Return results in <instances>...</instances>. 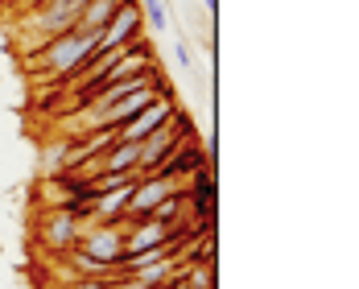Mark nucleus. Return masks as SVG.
<instances>
[{"label":"nucleus","instance_id":"10","mask_svg":"<svg viewBox=\"0 0 359 289\" xmlns=\"http://www.w3.org/2000/svg\"><path fill=\"white\" fill-rule=\"evenodd\" d=\"M174 215H182V190L165 194V199L149 211V219H153V223H161V227H174Z\"/></svg>","mask_w":359,"mask_h":289},{"label":"nucleus","instance_id":"2","mask_svg":"<svg viewBox=\"0 0 359 289\" xmlns=\"http://www.w3.org/2000/svg\"><path fill=\"white\" fill-rule=\"evenodd\" d=\"M182 137H190V124H186V116L174 112V120L170 124H161L157 133H149L141 144V153H137V174H153V170H161L174 153H178Z\"/></svg>","mask_w":359,"mask_h":289},{"label":"nucleus","instance_id":"11","mask_svg":"<svg viewBox=\"0 0 359 289\" xmlns=\"http://www.w3.org/2000/svg\"><path fill=\"white\" fill-rule=\"evenodd\" d=\"M174 285H182V289H215V273H211L207 264H198L190 277H182V281H174Z\"/></svg>","mask_w":359,"mask_h":289},{"label":"nucleus","instance_id":"1","mask_svg":"<svg viewBox=\"0 0 359 289\" xmlns=\"http://www.w3.org/2000/svg\"><path fill=\"white\" fill-rule=\"evenodd\" d=\"M100 50V34L91 29H67V34L50 37L41 46V67L54 74L58 83H71L74 74L87 67V58Z\"/></svg>","mask_w":359,"mask_h":289},{"label":"nucleus","instance_id":"5","mask_svg":"<svg viewBox=\"0 0 359 289\" xmlns=\"http://www.w3.org/2000/svg\"><path fill=\"white\" fill-rule=\"evenodd\" d=\"M178 190V178H170V174H141L137 186H133V194H128V207H124V219H144L165 194H174Z\"/></svg>","mask_w":359,"mask_h":289},{"label":"nucleus","instance_id":"3","mask_svg":"<svg viewBox=\"0 0 359 289\" xmlns=\"http://www.w3.org/2000/svg\"><path fill=\"white\" fill-rule=\"evenodd\" d=\"M74 248L95 256V260H104L111 273H116L120 269V256H124V223H100V227H91L87 236H79Z\"/></svg>","mask_w":359,"mask_h":289},{"label":"nucleus","instance_id":"9","mask_svg":"<svg viewBox=\"0 0 359 289\" xmlns=\"http://www.w3.org/2000/svg\"><path fill=\"white\" fill-rule=\"evenodd\" d=\"M141 17L149 21L153 34H165V29H170V8H165V0H141Z\"/></svg>","mask_w":359,"mask_h":289},{"label":"nucleus","instance_id":"13","mask_svg":"<svg viewBox=\"0 0 359 289\" xmlns=\"http://www.w3.org/2000/svg\"><path fill=\"white\" fill-rule=\"evenodd\" d=\"M203 8H207V13L215 17V13H219V0H203Z\"/></svg>","mask_w":359,"mask_h":289},{"label":"nucleus","instance_id":"12","mask_svg":"<svg viewBox=\"0 0 359 289\" xmlns=\"http://www.w3.org/2000/svg\"><path fill=\"white\" fill-rule=\"evenodd\" d=\"M174 58H178L182 71H194V54H190V46H186V37L178 34V46H174Z\"/></svg>","mask_w":359,"mask_h":289},{"label":"nucleus","instance_id":"4","mask_svg":"<svg viewBox=\"0 0 359 289\" xmlns=\"http://www.w3.org/2000/svg\"><path fill=\"white\" fill-rule=\"evenodd\" d=\"M174 112H178V108H174V95L165 91V95H157L149 108L137 112L133 120H124V124L116 128V141H144L149 133H157L161 124H170V120H174Z\"/></svg>","mask_w":359,"mask_h":289},{"label":"nucleus","instance_id":"7","mask_svg":"<svg viewBox=\"0 0 359 289\" xmlns=\"http://www.w3.org/2000/svg\"><path fill=\"white\" fill-rule=\"evenodd\" d=\"M79 236H83V227H79V211L62 207V211L41 215V240H46V248H50V253L67 256L74 244H79Z\"/></svg>","mask_w":359,"mask_h":289},{"label":"nucleus","instance_id":"8","mask_svg":"<svg viewBox=\"0 0 359 289\" xmlns=\"http://www.w3.org/2000/svg\"><path fill=\"white\" fill-rule=\"evenodd\" d=\"M67 264H71L79 277H111V269L104 264V260H95V256L79 253V248H71V253H67Z\"/></svg>","mask_w":359,"mask_h":289},{"label":"nucleus","instance_id":"6","mask_svg":"<svg viewBox=\"0 0 359 289\" xmlns=\"http://www.w3.org/2000/svg\"><path fill=\"white\" fill-rule=\"evenodd\" d=\"M141 0H120V8L108 17V25L100 29V46L104 50H120V46H128L133 37H141Z\"/></svg>","mask_w":359,"mask_h":289}]
</instances>
